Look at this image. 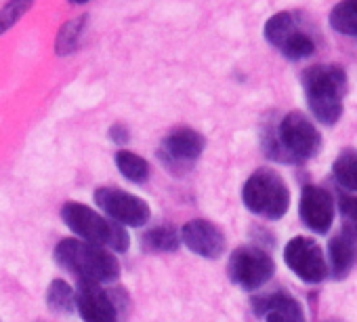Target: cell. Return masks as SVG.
<instances>
[{
    "mask_svg": "<svg viewBox=\"0 0 357 322\" xmlns=\"http://www.w3.org/2000/svg\"><path fill=\"white\" fill-rule=\"evenodd\" d=\"M263 147L278 163H305L317 156L321 135L303 112H288L275 126L263 131Z\"/></svg>",
    "mask_w": 357,
    "mask_h": 322,
    "instance_id": "1",
    "label": "cell"
},
{
    "mask_svg": "<svg viewBox=\"0 0 357 322\" xmlns=\"http://www.w3.org/2000/svg\"><path fill=\"white\" fill-rule=\"evenodd\" d=\"M303 89L313 116L332 126L342 116V99L347 93V74L332 64L311 66L303 72Z\"/></svg>",
    "mask_w": 357,
    "mask_h": 322,
    "instance_id": "2",
    "label": "cell"
},
{
    "mask_svg": "<svg viewBox=\"0 0 357 322\" xmlns=\"http://www.w3.org/2000/svg\"><path fill=\"white\" fill-rule=\"evenodd\" d=\"M55 261L78 276V280L95 282V284H109L120 278V263L114 253L103 247L66 238L55 249Z\"/></svg>",
    "mask_w": 357,
    "mask_h": 322,
    "instance_id": "3",
    "label": "cell"
},
{
    "mask_svg": "<svg viewBox=\"0 0 357 322\" xmlns=\"http://www.w3.org/2000/svg\"><path fill=\"white\" fill-rule=\"evenodd\" d=\"M61 219L84 242L112 249L116 253L128 251L130 244L128 232L114 219H107L80 203H66L61 209Z\"/></svg>",
    "mask_w": 357,
    "mask_h": 322,
    "instance_id": "4",
    "label": "cell"
},
{
    "mask_svg": "<svg viewBox=\"0 0 357 322\" xmlns=\"http://www.w3.org/2000/svg\"><path fill=\"white\" fill-rule=\"evenodd\" d=\"M242 200L263 219H282L290 209V190L273 169H259L244 184Z\"/></svg>",
    "mask_w": 357,
    "mask_h": 322,
    "instance_id": "5",
    "label": "cell"
},
{
    "mask_svg": "<svg viewBox=\"0 0 357 322\" xmlns=\"http://www.w3.org/2000/svg\"><path fill=\"white\" fill-rule=\"evenodd\" d=\"M263 34L267 43L282 51L288 59H307L315 53L313 36L307 32L303 20L292 11H282L269 17Z\"/></svg>",
    "mask_w": 357,
    "mask_h": 322,
    "instance_id": "6",
    "label": "cell"
},
{
    "mask_svg": "<svg viewBox=\"0 0 357 322\" xmlns=\"http://www.w3.org/2000/svg\"><path fill=\"white\" fill-rule=\"evenodd\" d=\"M275 272L273 259L257 247H240L231 253L227 274L234 284L244 291H255L271 280Z\"/></svg>",
    "mask_w": 357,
    "mask_h": 322,
    "instance_id": "7",
    "label": "cell"
},
{
    "mask_svg": "<svg viewBox=\"0 0 357 322\" xmlns=\"http://www.w3.org/2000/svg\"><path fill=\"white\" fill-rule=\"evenodd\" d=\"M286 265L307 284H317L328 276V263L319 244L307 236L292 238L284 249Z\"/></svg>",
    "mask_w": 357,
    "mask_h": 322,
    "instance_id": "8",
    "label": "cell"
},
{
    "mask_svg": "<svg viewBox=\"0 0 357 322\" xmlns=\"http://www.w3.org/2000/svg\"><path fill=\"white\" fill-rule=\"evenodd\" d=\"M95 203L109 219H114L120 226L124 224L130 228H141L149 221L151 215L145 200L116 188H99L95 192Z\"/></svg>",
    "mask_w": 357,
    "mask_h": 322,
    "instance_id": "9",
    "label": "cell"
},
{
    "mask_svg": "<svg viewBox=\"0 0 357 322\" xmlns=\"http://www.w3.org/2000/svg\"><path fill=\"white\" fill-rule=\"evenodd\" d=\"M206 139L194 129H176L168 133L160 143V160L166 169H190L196 160L202 156Z\"/></svg>",
    "mask_w": 357,
    "mask_h": 322,
    "instance_id": "10",
    "label": "cell"
},
{
    "mask_svg": "<svg viewBox=\"0 0 357 322\" xmlns=\"http://www.w3.org/2000/svg\"><path fill=\"white\" fill-rule=\"evenodd\" d=\"M76 309L84 322H118V307L114 299L95 282H78Z\"/></svg>",
    "mask_w": 357,
    "mask_h": 322,
    "instance_id": "11",
    "label": "cell"
},
{
    "mask_svg": "<svg viewBox=\"0 0 357 322\" xmlns=\"http://www.w3.org/2000/svg\"><path fill=\"white\" fill-rule=\"evenodd\" d=\"M181 240L185 247L206 259H219L225 253V234L211 221L194 219L181 228Z\"/></svg>",
    "mask_w": 357,
    "mask_h": 322,
    "instance_id": "12",
    "label": "cell"
},
{
    "mask_svg": "<svg viewBox=\"0 0 357 322\" xmlns=\"http://www.w3.org/2000/svg\"><path fill=\"white\" fill-rule=\"evenodd\" d=\"M301 219L309 230L317 234H326L334 221L332 196L324 188L305 186L301 192Z\"/></svg>",
    "mask_w": 357,
    "mask_h": 322,
    "instance_id": "13",
    "label": "cell"
},
{
    "mask_svg": "<svg viewBox=\"0 0 357 322\" xmlns=\"http://www.w3.org/2000/svg\"><path fill=\"white\" fill-rule=\"evenodd\" d=\"M252 309L265 322H305V312L301 303L286 291L255 297Z\"/></svg>",
    "mask_w": 357,
    "mask_h": 322,
    "instance_id": "14",
    "label": "cell"
},
{
    "mask_svg": "<svg viewBox=\"0 0 357 322\" xmlns=\"http://www.w3.org/2000/svg\"><path fill=\"white\" fill-rule=\"evenodd\" d=\"M328 274L334 280H342L357 263V242L344 234L332 236L328 242Z\"/></svg>",
    "mask_w": 357,
    "mask_h": 322,
    "instance_id": "15",
    "label": "cell"
},
{
    "mask_svg": "<svg viewBox=\"0 0 357 322\" xmlns=\"http://www.w3.org/2000/svg\"><path fill=\"white\" fill-rule=\"evenodd\" d=\"M181 244V234L170 226H158L143 234L141 247L149 253H172Z\"/></svg>",
    "mask_w": 357,
    "mask_h": 322,
    "instance_id": "16",
    "label": "cell"
},
{
    "mask_svg": "<svg viewBox=\"0 0 357 322\" xmlns=\"http://www.w3.org/2000/svg\"><path fill=\"white\" fill-rule=\"evenodd\" d=\"M330 28L342 36L357 38V0H342L330 11Z\"/></svg>",
    "mask_w": 357,
    "mask_h": 322,
    "instance_id": "17",
    "label": "cell"
},
{
    "mask_svg": "<svg viewBox=\"0 0 357 322\" xmlns=\"http://www.w3.org/2000/svg\"><path fill=\"white\" fill-rule=\"evenodd\" d=\"M332 173H334V180L342 188L357 192V149H353V147L342 149L334 160Z\"/></svg>",
    "mask_w": 357,
    "mask_h": 322,
    "instance_id": "18",
    "label": "cell"
},
{
    "mask_svg": "<svg viewBox=\"0 0 357 322\" xmlns=\"http://www.w3.org/2000/svg\"><path fill=\"white\" fill-rule=\"evenodd\" d=\"M86 30V17H74L70 22H66L55 38V53L59 57H66L70 53H74L82 41V34Z\"/></svg>",
    "mask_w": 357,
    "mask_h": 322,
    "instance_id": "19",
    "label": "cell"
},
{
    "mask_svg": "<svg viewBox=\"0 0 357 322\" xmlns=\"http://www.w3.org/2000/svg\"><path fill=\"white\" fill-rule=\"evenodd\" d=\"M47 305L53 314H59V316H68L76 309V293L72 291V286L57 278L49 284V291H47Z\"/></svg>",
    "mask_w": 357,
    "mask_h": 322,
    "instance_id": "20",
    "label": "cell"
},
{
    "mask_svg": "<svg viewBox=\"0 0 357 322\" xmlns=\"http://www.w3.org/2000/svg\"><path fill=\"white\" fill-rule=\"evenodd\" d=\"M114 160H116L118 171L135 184H143L149 177V165L143 156H137L128 149H118Z\"/></svg>",
    "mask_w": 357,
    "mask_h": 322,
    "instance_id": "21",
    "label": "cell"
},
{
    "mask_svg": "<svg viewBox=\"0 0 357 322\" xmlns=\"http://www.w3.org/2000/svg\"><path fill=\"white\" fill-rule=\"evenodd\" d=\"M34 5V0H9V3L0 9V36L7 34Z\"/></svg>",
    "mask_w": 357,
    "mask_h": 322,
    "instance_id": "22",
    "label": "cell"
},
{
    "mask_svg": "<svg viewBox=\"0 0 357 322\" xmlns=\"http://www.w3.org/2000/svg\"><path fill=\"white\" fill-rule=\"evenodd\" d=\"M338 211L342 217V234L357 242V198L351 194H340Z\"/></svg>",
    "mask_w": 357,
    "mask_h": 322,
    "instance_id": "23",
    "label": "cell"
},
{
    "mask_svg": "<svg viewBox=\"0 0 357 322\" xmlns=\"http://www.w3.org/2000/svg\"><path fill=\"white\" fill-rule=\"evenodd\" d=\"M109 139H112L118 147H124V145L128 143V139H130L128 126H126V124H122V122L112 124V129H109Z\"/></svg>",
    "mask_w": 357,
    "mask_h": 322,
    "instance_id": "24",
    "label": "cell"
},
{
    "mask_svg": "<svg viewBox=\"0 0 357 322\" xmlns=\"http://www.w3.org/2000/svg\"><path fill=\"white\" fill-rule=\"evenodd\" d=\"M72 5H84V3H89V0H70Z\"/></svg>",
    "mask_w": 357,
    "mask_h": 322,
    "instance_id": "25",
    "label": "cell"
}]
</instances>
